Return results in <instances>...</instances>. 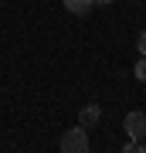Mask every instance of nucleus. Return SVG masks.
Listing matches in <instances>:
<instances>
[{"label":"nucleus","mask_w":146,"mask_h":153,"mask_svg":"<svg viewBox=\"0 0 146 153\" xmlns=\"http://www.w3.org/2000/svg\"><path fill=\"white\" fill-rule=\"evenodd\" d=\"M61 153H92V146H88V129L71 126L65 136H61Z\"/></svg>","instance_id":"nucleus-1"},{"label":"nucleus","mask_w":146,"mask_h":153,"mask_svg":"<svg viewBox=\"0 0 146 153\" xmlns=\"http://www.w3.org/2000/svg\"><path fill=\"white\" fill-rule=\"evenodd\" d=\"M122 129H126V136H129V140L143 143V140H146V112H126Z\"/></svg>","instance_id":"nucleus-2"},{"label":"nucleus","mask_w":146,"mask_h":153,"mask_svg":"<svg viewBox=\"0 0 146 153\" xmlns=\"http://www.w3.org/2000/svg\"><path fill=\"white\" fill-rule=\"evenodd\" d=\"M99 119H102V109L92 102V105H85V109L78 112V126L82 129H88V126H99Z\"/></svg>","instance_id":"nucleus-3"},{"label":"nucleus","mask_w":146,"mask_h":153,"mask_svg":"<svg viewBox=\"0 0 146 153\" xmlns=\"http://www.w3.org/2000/svg\"><path fill=\"white\" fill-rule=\"evenodd\" d=\"M92 7H95V0H65V10H68V14H75V17L88 14Z\"/></svg>","instance_id":"nucleus-4"},{"label":"nucleus","mask_w":146,"mask_h":153,"mask_svg":"<svg viewBox=\"0 0 146 153\" xmlns=\"http://www.w3.org/2000/svg\"><path fill=\"white\" fill-rule=\"evenodd\" d=\"M133 75L139 78V82H146V58L139 55V61H136V68H133Z\"/></svg>","instance_id":"nucleus-5"},{"label":"nucleus","mask_w":146,"mask_h":153,"mask_svg":"<svg viewBox=\"0 0 146 153\" xmlns=\"http://www.w3.org/2000/svg\"><path fill=\"white\" fill-rule=\"evenodd\" d=\"M122 153H139V143H136V140H129V143L122 146Z\"/></svg>","instance_id":"nucleus-6"},{"label":"nucleus","mask_w":146,"mask_h":153,"mask_svg":"<svg viewBox=\"0 0 146 153\" xmlns=\"http://www.w3.org/2000/svg\"><path fill=\"white\" fill-rule=\"evenodd\" d=\"M136 48H139V55H143V58H146V31H143V34H139V41H136Z\"/></svg>","instance_id":"nucleus-7"},{"label":"nucleus","mask_w":146,"mask_h":153,"mask_svg":"<svg viewBox=\"0 0 146 153\" xmlns=\"http://www.w3.org/2000/svg\"><path fill=\"white\" fill-rule=\"evenodd\" d=\"M95 4H99V7H109V4H112V0H95Z\"/></svg>","instance_id":"nucleus-8"},{"label":"nucleus","mask_w":146,"mask_h":153,"mask_svg":"<svg viewBox=\"0 0 146 153\" xmlns=\"http://www.w3.org/2000/svg\"><path fill=\"white\" fill-rule=\"evenodd\" d=\"M139 153H146V140H143V143H139Z\"/></svg>","instance_id":"nucleus-9"}]
</instances>
